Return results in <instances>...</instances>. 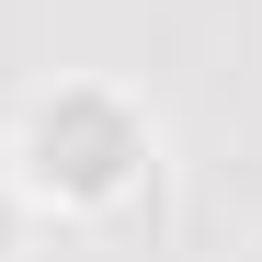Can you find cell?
I'll return each mask as SVG.
<instances>
[{"label": "cell", "instance_id": "1", "mask_svg": "<svg viewBox=\"0 0 262 262\" xmlns=\"http://www.w3.org/2000/svg\"><path fill=\"white\" fill-rule=\"evenodd\" d=\"M137 160H148V125L125 114L114 92H57V103H34V125H23V183L57 194V205L125 194Z\"/></svg>", "mask_w": 262, "mask_h": 262}, {"label": "cell", "instance_id": "2", "mask_svg": "<svg viewBox=\"0 0 262 262\" xmlns=\"http://www.w3.org/2000/svg\"><path fill=\"white\" fill-rule=\"evenodd\" d=\"M0 262H12V194H0Z\"/></svg>", "mask_w": 262, "mask_h": 262}]
</instances>
